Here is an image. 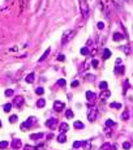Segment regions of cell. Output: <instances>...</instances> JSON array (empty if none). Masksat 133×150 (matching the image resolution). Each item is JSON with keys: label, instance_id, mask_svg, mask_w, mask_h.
<instances>
[{"label": "cell", "instance_id": "cell-14", "mask_svg": "<svg viewBox=\"0 0 133 150\" xmlns=\"http://www.w3.org/2000/svg\"><path fill=\"white\" fill-rule=\"evenodd\" d=\"M25 80H26V82H27V84H33V82H34V80H35V75H34V73H29Z\"/></svg>", "mask_w": 133, "mask_h": 150}, {"label": "cell", "instance_id": "cell-30", "mask_svg": "<svg viewBox=\"0 0 133 150\" xmlns=\"http://www.w3.org/2000/svg\"><path fill=\"white\" fill-rule=\"evenodd\" d=\"M120 48H121V50H123V51H124L125 54H127V55H128V54H131V48L128 47V46H121Z\"/></svg>", "mask_w": 133, "mask_h": 150}, {"label": "cell", "instance_id": "cell-20", "mask_svg": "<svg viewBox=\"0 0 133 150\" xmlns=\"http://www.w3.org/2000/svg\"><path fill=\"white\" fill-rule=\"evenodd\" d=\"M106 127H110V128H114V127H116V123L111 120V119H107L106 120Z\"/></svg>", "mask_w": 133, "mask_h": 150}, {"label": "cell", "instance_id": "cell-2", "mask_svg": "<svg viewBox=\"0 0 133 150\" xmlns=\"http://www.w3.org/2000/svg\"><path fill=\"white\" fill-rule=\"evenodd\" d=\"M75 37V30H67L65 33H64V35H63V39H61V43L63 44H65V43H68L69 40Z\"/></svg>", "mask_w": 133, "mask_h": 150}, {"label": "cell", "instance_id": "cell-8", "mask_svg": "<svg viewBox=\"0 0 133 150\" xmlns=\"http://www.w3.org/2000/svg\"><path fill=\"white\" fill-rule=\"evenodd\" d=\"M56 124H57V119H55V117H51V119L46 121V127H48V128H55Z\"/></svg>", "mask_w": 133, "mask_h": 150}, {"label": "cell", "instance_id": "cell-31", "mask_svg": "<svg viewBox=\"0 0 133 150\" xmlns=\"http://www.w3.org/2000/svg\"><path fill=\"white\" fill-rule=\"evenodd\" d=\"M91 65H93V68H98L99 61L97 60V59H93V60H91Z\"/></svg>", "mask_w": 133, "mask_h": 150}, {"label": "cell", "instance_id": "cell-46", "mask_svg": "<svg viewBox=\"0 0 133 150\" xmlns=\"http://www.w3.org/2000/svg\"><path fill=\"white\" fill-rule=\"evenodd\" d=\"M0 127H1V121H0Z\"/></svg>", "mask_w": 133, "mask_h": 150}, {"label": "cell", "instance_id": "cell-5", "mask_svg": "<svg viewBox=\"0 0 133 150\" xmlns=\"http://www.w3.org/2000/svg\"><path fill=\"white\" fill-rule=\"evenodd\" d=\"M11 146H12V149H15V150L21 149V148H22V141H21L20 138H15V140L12 141Z\"/></svg>", "mask_w": 133, "mask_h": 150}, {"label": "cell", "instance_id": "cell-6", "mask_svg": "<svg viewBox=\"0 0 133 150\" xmlns=\"http://www.w3.org/2000/svg\"><path fill=\"white\" fill-rule=\"evenodd\" d=\"M64 108H65V104H64L63 102H59V101H55V102H54V110H55V111L60 112V111L64 110Z\"/></svg>", "mask_w": 133, "mask_h": 150}, {"label": "cell", "instance_id": "cell-41", "mask_svg": "<svg viewBox=\"0 0 133 150\" xmlns=\"http://www.w3.org/2000/svg\"><path fill=\"white\" fill-rule=\"evenodd\" d=\"M24 150H37V148H33V146H29V145H26V146H24Z\"/></svg>", "mask_w": 133, "mask_h": 150}, {"label": "cell", "instance_id": "cell-9", "mask_svg": "<svg viewBox=\"0 0 133 150\" xmlns=\"http://www.w3.org/2000/svg\"><path fill=\"white\" fill-rule=\"evenodd\" d=\"M95 98H97V94H95V93H93V92H86V99H88L89 102L95 101Z\"/></svg>", "mask_w": 133, "mask_h": 150}, {"label": "cell", "instance_id": "cell-24", "mask_svg": "<svg viewBox=\"0 0 133 150\" xmlns=\"http://www.w3.org/2000/svg\"><path fill=\"white\" fill-rule=\"evenodd\" d=\"M121 119L123 120H128V119H129V111H124V112H123V115H121Z\"/></svg>", "mask_w": 133, "mask_h": 150}, {"label": "cell", "instance_id": "cell-33", "mask_svg": "<svg viewBox=\"0 0 133 150\" xmlns=\"http://www.w3.org/2000/svg\"><path fill=\"white\" fill-rule=\"evenodd\" d=\"M131 146H132V145H131V142H128V141H125V142L123 144V148H124L125 150H129Z\"/></svg>", "mask_w": 133, "mask_h": 150}, {"label": "cell", "instance_id": "cell-17", "mask_svg": "<svg viewBox=\"0 0 133 150\" xmlns=\"http://www.w3.org/2000/svg\"><path fill=\"white\" fill-rule=\"evenodd\" d=\"M73 127H75L76 129H84V123H81L78 120H76L75 123H73Z\"/></svg>", "mask_w": 133, "mask_h": 150}, {"label": "cell", "instance_id": "cell-22", "mask_svg": "<svg viewBox=\"0 0 133 150\" xmlns=\"http://www.w3.org/2000/svg\"><path fill=\"white\" fill-rule=\"evenodd\" d=\"M110 107L111 108H115V110H119V108H121V103H117V102H114L110 104Z\"/></svg>", "mask_w": 133, "mask_h": 150}, {"label": "cell", "instance_id": "cell-44", "mask_svg": "<svg viewBox=\"0 0 133 150\" xmlns=\"http://www.w3.org/2000/svg\"><path fill=\"white\" fill-rule=\"evenodd\" d=\"M91 55H93V56H94V55H97V48H94L93 51H91Z\"/></svg>", "mask_w": 133, "mask_h": 150}, {"label": "cell", "instance_id": "cell-11", "mask_svg": "<svg viewBox=\"0 0 133 150\" xmlns=\"http://www.w3.org/2000/svg\"><path fill=\"white\" fill-rule=\"evenodd\" d=\"M112 38H114V40H115V42H120V40H121V39H124L125 37H124V35H123L121 33H117V31H116V33L114 34V37H112Z\"/></svg>", "mask_w": 133, "mask_h": 150}, {"label": "cell", "instance_id": "cell-35", "mask_svg": "<svg viewBox=\"0 0 133 150\" xmlns=\"http://www.w3.org/2000/svg\"><path fill=\"white\" fill-rule=\"evenodd\" d=\"M8 146V142L7 141H1V142H0V149H5Z\"/></svg>", "mask_w": 133, "mask_h": 150}, {"label": "cell", "instance_id": "cell-12", "mask_svg": "<svg viewBox=\"0 0 133 150\" xmlns=\"http://www.w3.org/2000/svg\"><path fill=\"white\" fill-rule=\"evenodd\" d=\"M59 129H60V132L61 133H65V132L69 129V125L67 124V123H61L60 125H59Z\"/></svg>", "mask_w": 133, "mask_h": 150}, {"label": "cell", "instance_id": "cell-23", "mask_svg": "<svg viewBox=\"0 0 133 150\" xmlns=\"http://www.w3.org/2000/svg\"><path fill=\"white\" fill-rule=\"evenodd\" d=\"M115 72H116V73H119V75H123V73H124V67H123V65H119V67H116Z\"/></svg>", "mask_w": 133, "mask_h": 150}, {"label": "cell", "instance_id": "cell-29", "mask_svg": "<svg viewBox=\"0 0 133 150\" xmlns=\"http://www.w3.org/2000/svg\"><path fill=\"white\" fill-rule=\"evenodd\" d=\"M80 146H82L81 141H75V142H73V148H75V149H78Z\"/></svg>", "mask_w": 133, "mask_h": 150}, {"label": "cell", "instance_id": "cell-27", "mask_svg": "<svg viewBox=\"0 0 133 150\" xmlns=\"http://www.w3.org/2000/svg\"><path fill=\"white\" fill-rule=\"evenodd\" d=\"M17 120H18V117H17V115H12L11 117H9V123H17Z\"/></svg>", "mask_w": 133, "mask_h": 150}, {"label": "cell", "instance_id": "cell-45", "mask_svg": "<svg viewBox=\"0 0 133 150\" xmlns=\"http://www.w3.org/2000/svg\"><path fill=\"white\" fill-rule=\"evenodd\" d=\"M120 63H121V59H116V65L120 64Z\"/></svg>", "mask_w": 133, "mask_h": 150}, {"label": "cell", "instance_id": "cell-40", "mask_svg": "<svg viewBox=\"0 0 133 150\" xmlns=\"http://www.w3.org/2000/svg\"><path fill=\"white\" fill-rule=\"evenodd\" d=\"M57 60H59V61H64V60H65V56H64L63 54H60V55L57 56Z\"/></svg>", "mask_w": 133, "mask_h": 150}, {"label": "cell", "instance_id": "cell-7", "mask_svg": "<svg viewBox=\"0 0 133 150\" xmlns=\"http://www.w3.org/2000/svg\"><path fill=\"white\" fill-rule=\"evenodd\" d=\"M22 104H24V97H16L15 99H13V106L20 108Z\"/></svg>", "mask_w": 133, "mask_h": 150}, {"label": "cell", "instance_id": "cell-36", "mask_svg": "<svg viewBox=\"0 0 133 150\" xmlns=\"http://www.w3.org/2000/svg\"><path fill=\"white\" fill-rule=\"evenodd\" d=\"M5 95H7V97H12V95H13V90L12 89H7L5 90Z\"/></svg>", "mask_w": 133, "mask_h": 150}, {"label": "cell", "instance_id": "cell-1", "mask_svg": "<svg viewBox=\"0 0 133 150\" xmlns=\"http://www.w3.org/2000/svg\"><path fill=\"white\" fill-rule=\"evenodd\" d=\"M89 107H90V110L88 113V119H89V121H94L98 116V110H97V107H93L91 104H89Z\"/></svg>", "mask_w": 133, "mask_h": 150}, {"label": "cell", "instance_id": "cell-4", "mask_svg": "<svg viewBox=\"0 0 133 150\" xmlns=\"http://www.w3.org/2000/svg\"><path fill=\"white\" fill-rule=\"evenodd\" d=\"M80 7H81V13H82V16H84V17H88V15H89V5H88V1H86V0H81Z\"/></svg>", "mask_w": 133, "mask_h": 150}, {"label": "cell", "instance_id": "cell-16", "mask_svg": "<svg viewBox=\"0 0 133 150\" xmlns=\"http://www.w3.org/2000/svg\"><path fill=\"white\" fill-rule=\"evenodd\" d=\"M111 57V51H110L108 48H104L103 50V59L104 60H107V59Z\"/></svg>", "mask_w": 133, "mask_h": 150}, {"label": "cell", "instance_id": "cell-13", "mask_svg": "<svg viewBox=\"0 0 133 150\" xmlns=\"http://www.w3.org/2000/svg\"><path fill=\"white\" fill-rule=\"evenodd\" d=\"M57 142H59V144L67 142V136H65V133H60V134L57 136Z\"/></svg>", "mask_w": 133, "mask_h": 150}, {"label": "cell", "instance_id": "cell-34", "mask_svg": "<svg viewBox=\"0 0 133 150\" xmlns=\"http://www.w3.org/2000/svg\"><path fill=\"white\" fill-rule=\"evenodd\" d=\"M59 86H65V80H63V78H60V80H57V82H56Z\"/></svg>", "mask_w": 133, "mask_h": 150}, {"label": "cell", "instance_id": "cell-19", "mask_svg": "<svg viewBox=\"0 0 133 150\" xmlns=\"http://www.w3.org/2000/svg\"><path fill=\"white\" fill-rule=\"evenodd\" d=\"M43 133H34V134H30V140H39V138H43Z\"/></svg>", "mask_w": 133, "mask_h": 150}, {"label": "cell", "instance_id": "cell-32", "mask_svg": "<svg viewBox=\"0 0 133 150\" xmlns=\"http://www.w3.org/2000/svg\"><path fill=\"white\" fill-rule=\"evenodd\" d=\"M35 93L38 94V95H42V94L44 93V89H43V88H37V89H35Z\"/></svg>", "mask_w": 133, "mask_h": 150}, {"label": "cell", "instance_id": "cell-18", "mask_svg": "<svg viewBox=\"0 0 133 150\" xmlns=\"http://www.w3.org/2000/svg\"><path fill=\"white\" fill-rule=\"evenodd\" d=\"M46 106V101H44V98H39L38 101H37V107H39V108H42Z\"/></svg>", "mask_w": 133, "mask_h": 150}, {"label": "cell", "instance_id": "cell-42", "mask_svg": "<svg viewBox=\"0 0 133 150\" xmlns=\"http://www.w3.org/2000/svg\"><path fill=\"white\" fill-rule=\"evenodd\" d=\"M97 26H98V29H100V30H102V29L104 28V24H103L102 21H100V22H98V24H97Z\"/></svg>", "mask_w": 133, "mask_h": 150}, {"label": "cell", "instance_id": "cell-28", "mask_svg": "<svg viewBox=\"0 0 133 150\" xmlns=\"http://www.w3.org/2000/svg\"><path fill=\"white\" fill-rule=\"evenodd\" d=\"M4 111H5V112H9V111H11V108H12V104L11 103H7V104H4Z\"/></svg>", "mask_w": 133, "mask_h": 150}, {"label": "cell", "instance_id": "cell-26", "mask_svg": "<svg viewBox=\"0 0 133 150\" xmlns=\"http://www.w3.org/2000/svg\"><path fill=\"white\" fill-rule=\"evenodd\" d=\"M80 52H81V55H89V48L88 47H82Z\"/></svg>", "mask_w": 133, "mask_h": 150}, {"label": "cell", "instance_id": "cell-39", "mask_svg": "<svg viewBox=\"0 0 133 150\" xmlns=\"http://www.w3.org/2000/svg\"><path fill=\"white\" fill-rule=\"evenodd\" d=\"M78 85H80V82H78V81H77V80H76V81H73V82L71 84V86H72V88H77V86H78Z\"/></svg>", "mask_w": 133, "mask_h": 150}, {"label": "cell", "instance_id": "cell-37", "mask_svg": "<svg viewBox=\"0 0 133 150\" xmlns=\"http://www.w3.org/2000/svg\"><path fill=\"white\" fill-rule=\"evenodd\" d=\"M102 150H111V145H110V144H104L102 146Z\"/></svg>", "mask_w": 133, "mask_h": 150}, {"label": "cell", "instance_id": "cell-21", "mask_svg": "<svg viewBox=\"0 0 133 150\" xmlns=\"http://www.w3.org/2000/svg\"><path fill=\"white\" fill-rule=\"evenodd\" d=\"M99 88H100V90H107V88H108V84L106 82V81H102V82L99 84Z\"/></svg>", "mask_w": 133, "mask_h": 150}, {"label": "cell", "instance_id": "cell-3", "mask_svg": "<svg viewBox=\"0 0 133 150\" xmlns=\"http://www.w3.org/2000/svg\"><path fill=\"white\" fill-rule=\"evenodd\" d=\"M33 123H35V117L31 116V117H29L26 121H24V123L21 124V131H27L31 125H33Z\"/></svg>", "mask_w": 133, "mask_h": 150}, {"label": "cell", "instance_id": "cell-25", "mask_svg": "<svg viewBox=\"0 0 133 150\" xmlns=\"http://www.w3.org/2000/svg\"><path fill=\"white\" fill-rule=\"evenodd\" d=\"M65 117H67V119H72V117H73V111L72 110H67L65 111Z\"/></svg>", "mask_w": 133, "mask_h": 150}, {"label": "cell", "instance_id": "cell-10", "mask_svg": "<svg viewBox=\"0 0 133 150\" xmlns=\"http://www.w3.org/2000/svg\"><path fill=\"white\" fill-rule=\"evenodd\" d=\"M50 52H51V48H47V50H46V51H44V54H43V55H42V56L39 57V60H38V61H39V63H42L43 60H46V59L48 57V55H50Z\"/></svg>", "mask_w": 133, "mask_h": 150}, {"label": "cell", "instance_id": "cell-15", "mask_svg": "<svg viewBox=\"0 0 133 150\" xmlns=\"http://www.w3.org/2000/svg\"><path fill=\"white\" fill-rule=\"evenodd\" d=\"M110 95H111V93H110V90L107 89V90H103V92H102V94H100V98H102V101H106Z\"/></svg>", "mask_w": 133, "mask_h": 150}, {"label": "cell", "instance_id": "cell-38", "mask_svg": "<svg viewBox=\"0 0 133 150\" xmlns=\"http://www.w3.org/2000/svg\"><path fill=\"white\" fill-rule=\"evenodd\" d=\"M82 145H84V146L86 148V149H90V141H84V142H82Z\"/></svg>", "mask_w": 133, "mask_h": 150}, {"label": "cell", "instance_id": "cell-43", "mask_svg": "<svg viewBox=\"0 0 133 150\" xmlns=\"http://www.w3.org/2000/svg\"><path fill=\"white\" fill-rule=\"evenodd\" d=\"M86 80H88V81H94V76H93V75H89Z\"/></svg>", "mask_w": 133, "mask_h": 150}]
</instances>
